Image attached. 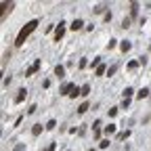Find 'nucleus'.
<instances>
[{
    "label": "nucleus",
    "mask_w": 151,
    "mask_h": 151,
    "mask_svg": "<svg viewBox=\"0 0 151 151\" xmlns=\"http://www.w3.org/2000/svg\"><path fill=\"white\" fill-rule=\"evenodd\" d=\"M120 48H122V52H128V50L132 48V44H130L128 40H124V42H120Z\"/></svg>",
    "instance_id": "9d476101"
},
{
    "label": "nucleus",
    "mask_w": 151,
    "mask_h": 151,
    "mask_svg": "<svg viewBox=\"0 0 151 151\" xmlns=\"http://www.w3.org/2000/svg\"><path fill=\"white\" fill-rule=\"evenodd\" d=\"M132 94H134V88H130V86H128V88H124V99H130Z\"/></svg>",
    "instance_id": "2eb2a0df"
},
{
    "label": "nucleus",
    "mask_w": 151,
    "mask_h": 151,
    "mask_svg": "<svg viewBox=\"0 0 151 151\" xmlns=\"http://www.w3.org/2000/svg\"><path fill=\"white\" fill-rule=\"evenodd\" d=\"M90 92V86L88 84H84V86H80V94H82V97H86V94Z\"/></svg>",
    "instance_id": "6ab92c4d"
},
{
    "label": "nucleus",
    "mask_w": 151,
    "mask_h": 151,
    "mask_svg": "<svg viewBox=\"0 0 151 151\" xmlns=\"http://www.w3.org/2000/svg\"><path fill=\"white\" fill-rule=\"evenodd\" d=\"M69 90H71V84H69V82H65V84L61 86V94H69Z\"/></svg>",
    "instance_id": "dca6fc26"
},
{
    "label": "nucleus",
    "mask_w": 151,
    "mask_h": 151,
    "mask_svg": "<svg viewBox=\"0 0 151 151\" xmlns=\"http://www.w3.org/2000/svg\"><path fill=\"white\" fill-rule=\"evenodd\" d=\"M40 132H42V124H36V126L32 128V134H34V137H38Z\"/></svg>",
    "instance_id": "ddd939ff"
},
{
    "label": "nucleus",
    "mask_w": 151,
    "mask_h": 151,
    "mask_svg": "<svg viewBox=\"0 0 151 151\" xmlns=\"http://www.w3.org/2000/svg\"><path fill=\"white\" fill-rule=\"evenodd\" d=\"M67 97H71V99H76V97H80V88L76 86V84H71V90H69V94Z\"/></svg>",
    "instance_id": "423d86ee"
},
{
    "label": "nucleus",
    "mask_w": 151,
    "mask_h": 151,
    "mask_svg": "<svg viewBox=\"0 0 151 151\" xmlns=\"http://www.w3.org/2000/svg\"><path fill=\"white\" fill-rule=\"evenodd\" d=\"M130 15H132V17L139 15V2H130Z\"/></svg>",
    "instance_id": "1a4fd4ad"
},
{
    "label": "nucleus",
    "mask_w": 151,
    "mask_h": 151,
    "mask_svg": "<svg viewBox=\"0 0 151 151\" xmlns=\"http://www.w3.org/2000/svg\"><path fill=\"white\" fill-rule=\"evenodd\" d=\"M36 109H38L36 105H29V109H27V113H36Z\"/></svg>",
    "instance_id": "c85d7f7f"
},
{
    "label": "nucleus",
    "mask_w": 151,
    "mask_h": 151,
    "mask_svg": "<svg viewBox=\"0 0 151 151\" xmlns=\"http://www.w3.org/2000/svg\"><path fill=\"white\" fill-rule=\"evenodd\" d=\"M116 113H118V107H111V109H109V116H111V118L116 116Z\"/></svg>",
    "instance_id": "a878e982"
},
{
    "label": "nucleus",
    "mask_w": 151,
    "mask_h": 151,
    "mask_svg": "<svg viewBox=\"0 0 151 151\" xmlns=\"http://www.w3.org/2000/svg\"><path fill=\"white\" fill-rule=\"evenodd\" d=\"M38 27V19H32V21L29 23H25L23 27H21V32H19L17 34V40H15V46H23V42H25V38L34 32Z\"/></svg>",
    "instance_id": "f257e3e1"
},
{
    "label": "nucleus",
    "mask_w": 151,
    "mask_h": 151,
    "mask_svg": "<svg viewBox=\"0 0 151 151\" xmlns=\"http://www.w3.org/2000/svg\"><path fill=\"white\" fill-rule=\"evenodd\" d=\"M38 69H40V59H36V61H34V63L25 69V76H32V73H36Z\"/></svg>",
    "instance_id": "7ed1b4c3"
},
{
    "label": "nucleus",
    "mask_w": 151,
    "mask_h": 151,
    "mask_svg": "<svg viewBox=\"0 0 151 151\" xmlns=\"http://www.w3.org/2000/svg\"><path fill=\"white\" fill-rule=\"evenodd\" d=\"M15 151H25V145H23V143H19V145H15Z\"/></svg>",
    "instance_id": "b1692460"
},
{
    "label": "nucleus",
    "mask_w": 151,
    "mask_h": 151,
    "mask_svg": "<svg viewBox=\"0 0 151 151\" xmlns=\"http://www.w3.org/2000/svg\"><path fill=\"white\" fill-rule=\"evenodd\" d=\"M82 25H84V21H82V19H73V23L69 25L73 32H78V29H82Z\"/></svg>",
    "instance_id": "39448f33"
},
{
    "label": "nucleus",
    "mask_w": 151,
    "mask_h": 151,
    "mask_svg": "<svg viewBox=\"0 0 151 151\" xmlns=\"http://www.w3.org/2000/svg\"><path fill=\"white\" fill-rule=\"evenodd\" d=\"M118 71V65H111L109 69H107V76H113V73H116Z\"/></svg>",
    "instance_id": "4be33fe9"
},
{
    "label": "nucleus",
    "mask_w": 151,
    "mask_h": 151,
    "mask_svg": "<svg viewBox=\"0 0 151 151\" xmlns=\"http://www.w3.org/2000/svg\"><path fill=\"white\" fill-rule=\"evenodd\" d=\"M147 94H149V88H141V90L137 92V97H139V99H145Z\"/></svg>",
    "instance_id": "f3484780"
},
{
    "label": "nucleus",
    "mask_w": 151,
    "mask_h": 151,
    "mask_svg": "<svg viewBox=\"0 0 151 151\" xmlns=\"http://www.w3.org/2000/svg\"><path fill=\"white\" fill-rule=\"evenodd\" d=\"M139 63H141V61H130V63H128V69H130V71H134V69L139 67Z\"/></svg>",
    "instance_id": "aec40b11"
},
{
    "label": "nucleus",
    "mask_w": 151,
    "mask_h": 151,
    "mask_svg": "<svg viewBox=\"0 0 151 151\" xmlns=\"http://www.w3.org/2000/svg\"><path fill=\"white\" fill-rule=\"evenodd\" d=\"M90 151H94V149H90Z\"/></svg>",
    "instance_id": "c756f323"
},
{
    "label": "nucleus",
    "mask_w": 151,
    "mask_h": 151,
    "mask_svg": "<svg viewBox=\"0 0 151 151\" xmlns=\"http://www.w3.org/2000/svg\"><path fill=\"white\" fill-rule=\"evenodd\" d=\"M105 9H107V4H97V6L92 9V13H97V15H99V13H105Z\"/></svg>",
    "instance_id": "f8f14e48"
},
{
    "label": "nucleus",
    "mask_w": 151,
    "mask_h": 151,
    "mask_svg": "<svg viewBox=\"0 0 151 151\" xmlns=\"http://www.w3.org/2000/svg\"><path fill=\"white\" fill-rule=\"evenodd\" d=\"M55 76H59V78H65V67H63V65H57V67H55Z\"/></svg>",
    "instance_id": "6e6552de"
},
{
    "label": "nucleus",
    "mask_w": 151,
    "mask_h": 151,
    "mask_svg": "<svg viewBox=\"0 0 151 151\" xmlns=\"http://www.w3.org/2000/svg\"><path fill=\"white\" fill-rule=\"evenodd\" d=\"M13 9H15V2H2V15H0V19L4 21V19H6V15H9Z\"/></svg>",
    "instance_id": "f03ea898"
},
{
    "label": "nucleus",
    "mask_w": 151,
    "mask_h": 151,
    "mask_svg": "<svg viewBox=\"0 0 151 151\" xmlns=\"http://www.w3.org/2000/svg\"><path fill=\"white\" fill-rule=\"evenodd\" d=\"M25 97H27V90H25V88H21V90H19V94L15 97V103H21Z\"/></svg>",
    "instance_id": "0eeeda50"
},
{
    "label": "nucleus",
    "mask_w": 151,
    "mask_h": 151,
    "mask_svg": "<svg viewBox=\"0 0 151 151\" xmlns=\"http://www.w3.org/2000/svg\"><path fill=\"white\" fill-rule=\"evenodd\" d=\"M63 34H65V23L61 21V23H59V27H57V29H55V40H57V42H59V40H61V38H63Z\"/></svg>",
    "instance_id": "20e7f679"
},
{
    "label": "nucleus",
    "mask_w": 151,
    "mask_h": 151,
    "mask_svg": "<svg viewBox=\"0 0 151 151\" xmlns=\"http://www.w3.org/2000/svg\"><path fill=\"white\" fill-rule=\"evenodd\" d=\"M128 105H130V99H124V103H122V109H126Z\"/></svg>",
    "instance_id": "cd10ccee"
},
{
    "label": "nucleus",
    "mask_w": 151,
    "mask_h": 151,
    "mask_svg": "<svg viewBox=\"0 0 151 151\" xmlns=\"http://www.w3.org/2000/svg\"><path fill=\"white\" fill-rule=\"evenodd\" d=\"M128 25H130V19H128V17H126V19H124V21H122V27H124V29H126V27H128Z\"/></svg>",
    "instance_id": "393cba45"
},
{
    "label": "nucleus",
    "mask_w": 151,
    "mask_h": 151,
    "mask_svg": "<svg viewBox=\"0 0 151 151\" xmlns=\"http://www.w3.org/2000/svg\"><path fill=\"white\" fill-rule=\"evenodd\" d=\"M42 151H55V143H48V147H46V149H42Z\"/></svg>",
    "instance_id": "bb28decb"
},
{
    "label": "nucleus",
    "mask_w": 151,
    "mask_h": 151,
    "mask_svg": "<svg viewBox=\"0 0 151 151\" xmlns=\"http://www.w3.org/2000/svg\"><path fill=\"white\" fill-rule=\"evenodd\" d=\"M55 126H57V122H55V120H50V122H48V124H46V130H52V128H55Z\"/></svg>",
    "instance_id": "5701e85b"
},
{
    "label": "nucleus",
    "mask_w": 151,
    "mask_h": 151,
    "mask_svg": "<svg viewBox=\"0 0 151 151\" xmlns=\"http://www.w3.org/2000/svg\"><path fill=\"white\" fill-rule=\"evenodd\" d=\"M88 111V103H82L80 107H78V113H86Z\"/></svg>",
    "instance_id": "412c9836"
},
{
    "label": "nucleus",
    "mask_w": 151,
    "mask_h": 151,
    "mask_svg": "<svg viewBox=\"0 0 151 151\" xmlns=\"http://www.w3.org/2000/svg\"><path fill=\"white\" fill-rule=\"evenodd\" d=\"M116 132V124H109V126H105V134L109 137V134H113Z\"/></svg>",
    "instance_id": "4468645a"
},
{
    "label": "nucleus",
    "mask_w": 151,
    "mask_h": 151,
    "mask_svg": "<svg viewBox=\"0 0 151 151\" xmlns=\"http://www.w3.org/2000/svg\"><path fill=\"white\" fill-rule=\"evenodd\" d=\"M130 137V130H122V132H118V141H126Z\"/></svg>",
    "instance_id": "9b49d317"
},
{
    "label": "nucleus",
    "mask_w": 151,
    "mask_h": 151,
    "mask_svg": "<svg viewBox=\"0 0 151 151\" xmlns=\"http://www.w3.org/2000/svg\"><path fill=\"white\" fill-rule=\"evenodd\" d=\"M94 73H97V76H103V73H107V69H105V65L101 63V65H99L97 69H94Z\"/></svg>",
    "instance_id": "a211bd4d"
}]
</instances>
